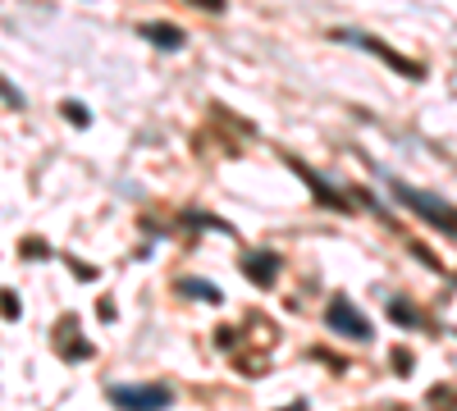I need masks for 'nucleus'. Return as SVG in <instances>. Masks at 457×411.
Segmentation results:
<instances>
[{"instance_id": "f257e3e1", "label": "nucleus", "mask_w": 457, "mask_h": 411, "mask_svg": "<svg viewBox=\"0 0 457 411\" xmlns=\"http://www.w3.org/2000/svg\"><path fill=\"white\" fill-rule=\"evenodd\" d=\"M394 197H398L407 210H416L426 224H435L439 234L457 238V206H448V201H439V197H430V193H416V188H407V183H394Z\"/></svg>"}, {"instance_id": "f03ea898", "label": "nucleus", "mask_w": 457, "mask_h": 411, "mask_svg": "<svg viewBox=\"0 0 457 411\" xmlns=\"http://www.w3.org/2000/svg\"><path fill=\"white\" fill-rule=\"evenodd\" d=\"M338 42H353V46H361V51H370L375 60H385L389 69H398L403 78H411V83H421L426 78V69L416 64V60H407V55H398L394 46H385L379 37H370V32H357V28H348V32H338Z\"/></svg>"}, {"instance_id": "7ed1b4c3", "label": "nucleus", "mask_w": 457, "mask_h": 411, "mask_svg": "<svg viewBox=\"0 0 457 411\" xmlns=\"http://www.w3.org/2000/svg\"><path fill=\"white\" fill-rule=\"evenodd\" d=\"M110 402L114 407H137V411H161V407L174 402V393H170V384H114Z\"/></svg>"}, {"instance_id": "20e7f679", "label": "nucleus", "mask_w": 457, "mask_h": 411, "mask_svg": "<svg viewBox=\"0 0 457 411\" xmlns=\"http://www.w3.org/2000/svg\"><path fill=\"white\" fill-rule=\"evenodd\" d=\"M325 325H329L334 333H343V339H357V343H366L370 333H375V329H370V320L348 302V297H334V302L325 307Z\"/></svg>"}, {"instance_id": "39448f33", "label": "nucleus", "mask_w": 457, "mask_h": 411, "mask_svg": "<svg viewBox=\"0 0 457 411\" xmlns=\"http://www.w3.org/2000/svg\"><path fill=\"white\" fill-rule=\"evenodd\" d=\"M51 343H55V352H60L64 361H83V357H92V343L79 339V316H64Z\"/></svg>"}, {"instance_id": "423d86ee", "label": "nucleus", "mask_w": 457, "mask_h": 411, "mask_svg": "<svg viewBox=\"0 0 457 411\" xmlns=\"http://www.w3.org/2000/svg\"><path fill=\"white\" fill-rule=\"evenodd\" d=\"M243 275H247L256 288H270L275 275H279V256H275V251H252V256L243 260Z\"/></svg>"}, {"instance_id": "0eeeda50", "label": "nucleus", "mask_w": 457, "mask_h": 411, "mask_svg": "<svg viewBox=\"0 0 457 411\" xmlns=\"http://www.w3.org/2000/svg\"><path fill=\"white\" fill-rule=\"evenodd\" d=\"M288 165H293V169H297L302 178H307V188H312V193H316V197H320L325 206H334V210H348V206H353L348 197H338V193H329V183H325L320 174H312L307 165H297V160H288Z\"/></svg>"}, {"instance_id": "6e6552de", "label": "nucleus", "mask_w": 457, "mask_h": 411, "mask_svg": "<svg viewBox=\"0 0 457 411\" xmlns=\"http://www.w3.org/2000/svg\"><path fill=\"white\" fill-rule=\"evenodd\" d=\"M137 32L151 37L161 51H179V46H183V28H174V23H142Z\"/></svg>"}, {"instance_id": "1a4fd4ad", "label": "nucleus", "mask_w": 457, "mask_h": 411, "mask_svg": "<svg viewBox=\"0 0 457 411\" xmlns=\"http://www.w3.org/2000/svg\"><path fill=\"white\" fill-rule=\"evenodd\" d=\"M179 292H187V297H202V302H224L220 288H215V284H202V279H179Z\"/></svg>"}, {"instance_id": "9d476101", "label": "nucleus", "mask_w": 457, "mask_h": 411, "mask_svg": "<svg viewBox=\"0 0 457 411\" xmlns=\"http://www.w3.org/2000/svg\"><path fill=\"white\" fill-rule=\"evenodd\" d=\"M64 119H69L73 128H87V124H92V115H87L83 101H64Z\"/></svg>"}, {"instance_id": "9b49d317", "label": "nucleus", "mask_w": 457, "mask_h": 411, "mask_svg": "<svg viewBox=\"0 0 457 411\" xmlns=\"http://www.w3.org/2000/svg\"><path fill=\"white\" fill-rule=\"evenodd\" d=\"M19 311H23V307H19V297L5 288V292H0V320H19Z\"/></svg>"}, {"instance_id": "f8f14e48", "label": "nucleus", "mask_w": 457, "mask_h": 411, "mask_svg": "<svg viewBox=\"0 0 457 411\" xmlns=\"http://www.w3.org/2000/svg\"><path fill=\"white\" fill-rule=\"evenodd\" d=\"M389 311H394V320H403V325H421V311H411L407 302H394Z\"/></svg>"}, {"instance_id": "ddd939ff", "label": "nucleus", "mask_w": 457, "mask_h": 411, "mask_svg": "<svg viewBox=\"0 0 457 411\" xmlns=\"http://www.w3.org/2000/svg\"><path fill=\"white\" fill-rule=\"evenodd\" d=\"M19 256H51V247L42 238H28V242H19Z\"/></svg>"}, {"instance_id": "4468645a", "label": "nucleus", "mask_w": 457, "mask_h": 411, "mask_svg": "<svg viewBox=\"0 0 457 411\" xmlns=\"http://www.w3.org/2000/svg\"><path fill=\"white\" fill-rule=\"evenodd\" d=\"M394 366H398V375H407V370H411V352L407 348H394Z\"/></svg>"}, {"instance_id": "2eb2a0df", "label": "nucleus", "mask_w": 457, "mask_h": 411, "mask_svg": "<svg viewBox=\"0 0 457 411\" xmlns=\"http://www.w3.org/2000/svg\"><path fill=\"white\" fill-rule=\"evenodd\" d=\"M187 5H197L206 14H224V0H187Z\"/></svg>"}, {"instance_id": "dca6fc26", "label": "nucleus", "mask_w": 457, "mask_h": 411, "mask_svg": "<svg viewBox=\"0 0 457 411\" xmlns=\"http://www.w3.org/2000/svg\"><path fill=\"white\" fill-rule=\"evenodd\" d=\"M0 96H5V101H10L14 110H23V96H19V92H14V87L5 83V78H0Z\"/></svg>"}]
</instances>
